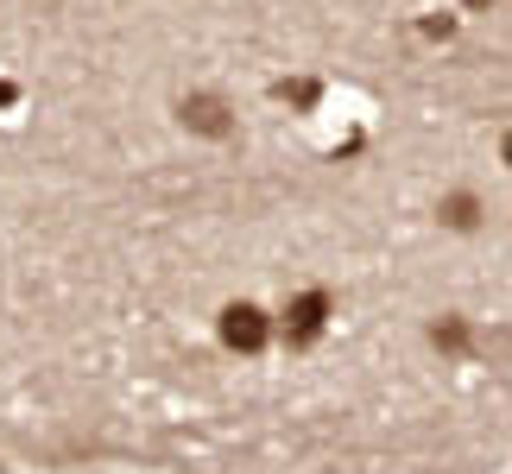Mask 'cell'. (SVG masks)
<instances>
[{"label":"cell","instance_id":"3957f363","mask_svg":"<svg viewBox=\"0 0 512 474\" xmlns=\"http://www.w3.org/2000/svg\"><path fill=\"white\" fill-rule=\"evenodd\" d=\"M184 127L222 140V133H228V102H222V95H190V102H184Z\"/></svg>","mask_w":512,"mask_h":474},{"label":"cell","instance_id":"ba28073f","mask_svg":"<svg viewBox=\"0 0 512 474\" xmlns=\"http://www.w3.org/2000/svg\"><path fill=\"white\" fill-rule=\"evenodd\" d=\"M468 7H494V0H468Z\"/></svg>","mask_w":512,"mask_h":474},{"label":"cell","instance_id":"6da1fadb","mask_svg":"<svg viewBox=\"0 0 512 474\" xmlns=\"http://www.w3.org/2000/svg\"><path fill=\"white\" fill-rule=\"evenodd\" d=\"M266 335H272V323H266L260 304H228V310H222V342H228V348L253 354V348H266Z\"/></svg>","mask_w":512,"mask_h":474},{"label":"cell","instance_id":"277c9868","mask_svg":"<svg viewBox=\"0 0 512 474\" xmlns=\"http://www.w3.org/2000/svg\"><path fill=\"white\" fill-rule=\"evenodd\" d=\"M430 342L449 348V354H462V348H468V323H462V316H443V323L430 329Z\"/></svg>","mask_w":512,"mask_h":474},{"label":"cell","instance_id":"8992f818","mask_svg":"<svg viewBox=\"0 0 512 474\" xmlns=\"http://www.w3.org/2000/svg\"><path fill=\"white\" fill-rule=\"evenodd\" d=\"M279 95L291 108H310V102H317V83H279Z\"/></svg>","mask_w":512,"mask_h":474},{"label":"cell","instance_id":"5b68a950","mask_svg":"<svg viewBox=\"0 0 512 474\" xmlns=\"http://www.w3.org/2000/svg\"><path fill=\"white\" fill-rule=\"evenodd\" d=\"M443 222L449 228H475L481 222V203H475V196H449V203H443Z\"/></svg>","mask_w":512,"mask_h":474},{"label":"cell","instance_id":"52a82bcc","mask_svg":"<svg viewBox=\"0 0 512 474\" xmlns=\"http://www.w3.org/2000/svg\"><path fill=\"white\" fill-rule=\"evenodd\" d=\"M7 102H13V89H7V83H0V108H7Z\"/></svg>","mask_w":512,"mask_h":474},{"label":"cell","instance_id":"7a4b0ae2","mask_svg":"<svg viewBox=\"0 0 512 474\" xmlns=\"http://www.w3.org/2000/svg\"><path fill=\"white\" fill-rule=\"evenodd\" d=\"M323 329H329V298H323V291H304V298H291V310H285V335H291V348L317 342Z\"/></svg>","mask_w":512,"mask_h":474}]
</instances>
